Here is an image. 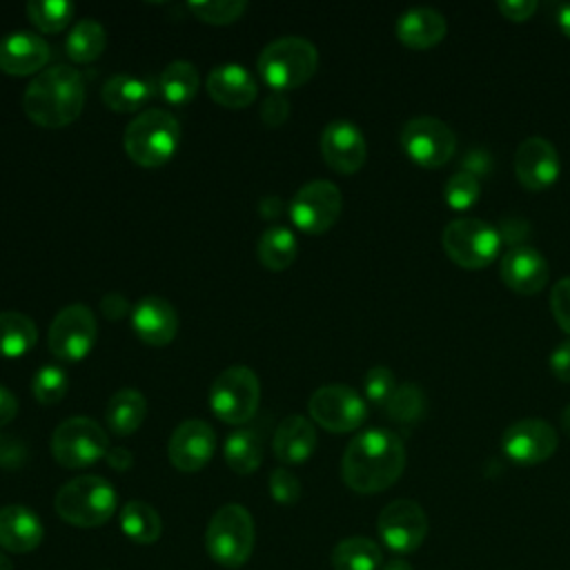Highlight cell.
<instances>
[{"instance_id":"34","label":"cell","mask_w":570,"mask_h":570,"mask_svg":"<svg viewBox=\"0 0 570 570\" xmlns=\"http://www.w3.org/2000/svg\"><path fill=\"white\" fill-rule=\"evenodd\" d=\"M383 563L381 548L367 537H347L332 550L334 570H379Z\"/></svg>"},{"instance_id":"50","label":"cell","mask_w":570,"mask_h":570,"mask_svg":"<svg viewBox=\"0 0 570 570\" xmlns=\"http://www.w3.org/2000/svg\"><path fill=\"white\" fill-rule=\"evenodd\" d=\"M258 214L263 218H278L283 214V200L278 196H263L258 200Z\"/></svg>"},{"instance_id":"19","label":"cell","mask_w":570,"mask_h":570,"mask_svg":"<svg viewBox=\"0 0 570 570\" xmlns=\"http://www.w3.org/2000/svg\"><path fill=\"white\" fill-rule=\"evenodd\" d=\"M499 274L508 289L523 296H532L546 287L550 278V267L534 247L514 245L503 254Z\"/></svg>"},{"instance_id":"15","label":"cell","mask_w":570,"mask_h":570,"mask_svg":"<svg viewBox=\"0 0 570 570\" xmlns=\"http://www.w3.org/2000/svg\"><path fill=\"white\" fill-rule=\"evenodd\" d=\"M557 432L541 419H521L505 428L501 436L503 454L519 465H537L554 454Z\"/></svg>"},{"instance_id":"9","label":"cell","mask_w":570,"mask_h":570,"mask_svg":"<svg viewBox=\"0 0 570 570\" xmlns=\"http://www.w3.org/2000/svg\"><path fill=\"white\" fill-rule=\"evenodd\" d=\"M107 432L89 416L65 419L51 434L53 459L69 470H80L98 463L109 452Z\"/></svg>"},{"instance_id":"29","label":"cell","mask_w":570,"mask_h":570,"mask_svg":"<svg viewBox=\"0 0 570 570\" xmlns=\"http://www.w3.org/2000/svg\"><path fill=\"white\" fill-rule=\"evenodd\" d=\"M298 254V240L292 229L283 225L267 227L256 240V258L269 272L287 269Z\"/></svg>"},{"instance_id":"24","label":"cell","mask_w":570,"mask_h":570,"mask_svg":"<svg viewBox=\"0 0 570 570\" xmlns=\"http://www.w3.org/2000/svg\"><path fill=\"white\" fill-rule=\"evenodd\" d=\"M394 29L401 45L414 51H423L436 47L445 38L448 22L443 13L432 7H414L399 16Z\"/></svg>"},{"instance_id":"35","label":"cell","mask_w":570,"mask_h":570,"mask_svg":"<svg viewBox=\"0 0 570 570\" xmlns=\"http://www.w3.org/2000/svg\"><path fill=\"white\" fill-rule=\"evenodd\" d=\"M24 11L38 31L58 33L71 22L76 7L69 0H29Z\"/></svg>"},{"instance_id":"44","label":"cell","mask_w":570,"mask_h":570,"mask_svg":"<svg viewBox=\"0 0 570 570\" xmlns=\"http://www.w3.org/2000/svg\"><path fill=\"white\" fill-rule=\"evenodd\" d=\"M289 116V100L285 98V94L272 91L269 96L263 98L261 102V120L267 127H281Z\"/></svg>"},{"instance_id":"17","label":"cell","mask_w":570,"mask_h":570,"mask_svg":"<svg viewBox=\"0 0 570 570\" xmlns=\"http://www.w3.org/2000/svg\"><path fill=\"white\" fill-rule=\"evenodd\" d=\"M321 156L336 174H356L367 158L363 131L350 120H332L321 134Z\"/></svg>"},{"instance_id":"41","label":"cell","mask_w":570,"mask_h":570,"mask_svg":"<svg viewBox=\"0 0 570 570\" xmlns=\"http://www.w3.org/2000/svg\"><path fill=\"white\" fill-rule=\"evenodd\" d=\"M269 497L281 505H292L301 499V481L287 468H274L269 474Z\"/></svg>"},{"instance_id":"38","label":"cell","mask_w":570,"mask_h":570,"mask_svg":"<svg viewBox=\"0 0 570 570\" xmlns=\"http://www.w3.org/2000/svg\"><path fill=\"white\" fill-rule=\"evenodd\" d=\"M481 196V183L479 176H474L468 169H459L454 171L445 185H443V198L445 203L456 209V212H465L470 209Z\"/></svg>"},{"instance_id":"27","label":"cell","mask_w":570,"mask_h":570,"mask_svg":"<svg viewBox=\"0 0 570 570\" xmlns=\"http://www.w3.org/2000/svg\"><path fill=\"white\" fill-rule=\"evenodd\" d=\"M156 96H160L167 105L183 107L194 100V96L200 89V73L196 65L187 60H174L169 62L160 76L154 80Z\"/></svg>"},{"instance_id":"53","label":"cell","mask_w":570,"mask_h":570,"mask_svg":"<svg viewBox=\"0 0 570 570\" xmlns=\"http://www.w3.org/2000/svg\"><path fill=\"white\" fill-rule=\"evenodd\" d=\"M561 428L570 434V403L563 407V412H561Z\"/></svg>"},{"instance_id":"39","label":"cell","mask_w":570,"mask_h":570,"mask_svg":"<svg viewBox=\"0 0 570 570\" xmlns=\"http://www.w3.org/2000/svg\"><path fill=\"white\" fill-rule=\"evenodd\" d=\"M187 9L203 22L207 24H232L236 22L245 9V0H200V2H189Z\"/></svg>"},{"instance_id":"22","label":"cell","mask_w":570,"mask_h":570,"mask_svg":"<svg viewBox=\"0 0 570 570\" xmlns=\"http://www.w3.org/2000/svg\"><path fill=\"white\" fill-rule=\"evenodd\" d=\"M205 89L214 102L227 109H245L258 96L256 78L243 65H218L205 78Z\"/></svg>"},{"instance_id":"20","label":"cell","mask_w":570,"mask_h":570,"mask_svg":"<svg viewBox=\"0 0 570 570\" xmlns=\"http://www.w3.org/2000/svg\"><path fill=\"white\" fill-rule=\"evenodd\" d=\"M51 58L49 42L36 31H11L0 38V71L9 76H38Z\"/></svg>"},{"instance_id":"3","label":"cell","mask_w":570,"mask_h":570,"mask_svg":"<svg viewBox=\"0 0 570 570\" xmlns=\"http://www.w3.org/2000/svg\"><path fill=\"white\" fill-rule=\"evenodd\" d=\"M122 145L136 165L147 169L163 167L180 145V122L167 109H145L127 125Z\"/></svg>"},{"instance_id":"26","label":"cell","mask_w":570,"mask_h":570,"mask_svg":"<svg viewBox=\"0 0 570 570\" xmlns=\"http://www.w3.org/2000/svg\"><path fill=\"white\" fill-rule=\"evenodd\" d=\"M154 94H156L154 80H145L129 73H116L107 78L100 89L105 107L120 114L140 111Z\"/></svg>"},{"instance_id":"45","label":"cell","mask_w":570,"mask_h":570,"mask_svg":"<svg viewBox=\"0 0 570 570\" xmlns=\"http://www.w3.org/2000/svg\"><path fill=\"white\" fill-rule=\"evenodd\" d=\"M100 314L107 321H122L127 314H131L129 301L120 292H107L100 298Z\"/></svg>"},{"instance_id":"48","label":"cell","mask_w":570,"mask_h":570,"mask_svg":"<svg viewBox=\"0 0 570 570\" xmlns=\"http://www.w3.org/2000/svg\"><path fill=\"white\" fill-rule=\"evenodd\" d=\"M16 414H18V399H16V394L9 387L0 385V428L11 423L16 419Z\"/></svg>"},{"instance_id":"13","label":"cell","mask_w":570,"mask_h":570,"mask_svg":"<svg viewBox=\"0 0 570 570\" xmlns=\"http://www.w3.org/2000/svg\"><path fill=\"white\" fill-rule=\"evenodd\" d=\"M343 196L330 180L305 183L289 203V220L303 234H325L341 216Z\"/></svg>"},{"instance_id":"8","label":"cell","mask_w":570,"mask_h":570,"mask_svg":"<svg viewBox=\"0 0 570 570\" xmlns=\"http://www.w3.org/2000/svg\"><path fill=\"white\" fill-rule=\"evenodd\" d=\"M441 245L445 256L463 269L488 267L501 247L499 229L481 218H454L443 227Z\"/></svg>"},{"instance_id":"37","label":"cell","mask_w":570,"mask_h":570,"mask_svg":"<svg viewBox=\"0 0 570 570\" xmlns=\"http://www.w3.org/2000/svg\"><path fill=\"white\" fill-rule=\"evenodd\" d=\"M69 379L58 365H42L31 379V394L40 405H56L67 396Z\"/></svg>"},{"instance_id":"28","label":"cell","mask_w":570,"mask_h":570,"mask_svg":"<svg viewBox=\"0 0 570 570\" xmlns=\"http://www.w3.org/2000/svg\"><path fill=\"white\" fill-rule=\"evenodd\" d=\"M147 416V399L136 387H122L107 401L105 421L107 428L118 436L134 434Z\"/></svg>"},{"instance_id":"4","label":"cell","mask_w":570,"mask_h":570,"mask_svg":"<svg viewBox=\"0 0 570 570\" xmlns=\"http://www.w3.org/2000/svg\"><path fill=\"white\" fill-rule=\"evenodd\" d=\"M318 67L316 47L301 36H283L263 47L256 60L261 80L278 94L303 87Z\"/></svg>"},{"instance_id":"11","label":"cell","mask_w":570,"mask_h":570,"mask_svg":"<svg viewBox=\"0 0 570 570\" xmlns=\"http://www.w3.org/2000/svg\"><path fill=\"white\" fill-rule=\"evenodd\" d=\"M98 323L94 312L82 303H71L62 307L47 332V345L51 354L60 361H82L96 345Z\"/></svg>"},{"instance_id":"25","label":"cell","mask_w":570,"mask_h":570,"mask_svg":"<svg viewBox=\"0 0 570 570\" xmlns=\"http://www.w3.org/2000/svg\"><path fill=\"white\" fill-rule=\"evenodd\" d=\"M272 450H274V456L285 465L305 463L316 450V430L312 421L301 414L285 416L276 425Z\"/></svg>"},{"instance_id":"7","label":"cell","mask_w":570,"mask_h":570,"mask_svg":"<svg viewBox=\"0 0 570 570\" xmlns=\"http://www.w3.org/2000/svg\"><path fill=\"white\" fill-rule=\"evenodd\" d=\"M261 405V381L247 365L223 370L209 387V407L227 425H243L254 419Z\"/></svg>"},{"instance_id":"51","label":"cell","mask_w":570,"mask_h":570,"mask_svg":"<svg viewBox=\"0 0 570 570\" xmlns=\"http://www.w3.org/2000/svg\"><path fill=\"white\" fill-rule=\"evenodd\" d=\"M557 24L566 38H570V2L557 7Z\"/></svg>"},{"instance_id":"46","label":"cell","mask_w":570,"mask_h":570,"mask_svg":"<svg viewBox=\"0 0 570 570\" xmlns=\"http://www.w3.org/2000/svg\"><path fill=\"white\" fill-rule=\"evenodd\" d=\"M548 363H550V372L554 379L570 383V338H566L550 352Z\"/></svg>"},{"instance_id":"42","label":"cell","mask_w":570,"mask_h":570,"mask_svg":"<svg viewBox=\"0 0 570 570\" xmlns=\"http://www.w3.org/2000/svg\"><path fill=\"white\" fill-rule=\"evenodd\" d=\"M29 461V445L16 434L0 432V468L18 470Z\"/></svg>"},{"instance_id":"12","label":"cell","mask_w":570,"mask_h":570,"mask_svg":"<svg viewBox=\"0 0 570 570\" xmlns=\"http://www.w3.org/2000/svg\"><path fill=\"white\" fill-rule=\"evenodd\" d=\"M307 410L316 425L334 434H345L361 428L367 416L363 396L343 383L321 385L316 392H312Z\"/></svg>"},{"instance_id":"2","label":"cell","mask_w":570,"mask_h":570,"mask_svg":"<svg viewBox=\"0 0 570 570\" xmlns=\"http://www.w3.org/2000/svg\"><path fill=\"white\" fill-rule=\"evenodd\" d=\"M85 107V80L71 65H53L27 85L22 109L27 118L47 129H60L80 118Z\"/></svg>"},{"instance_id":"32","label":"cell","mask_w":570,"mask_h":570,"mask_svg":"<svg viewBox=\"0 0 570 570\" xmlns=\"http://www.w3.org/2000/svg\"><path fill=\"white\" fill-rule=\"evenodd\" d=\"M38 343V327L31 316L0 312V358H20Z\"/></svg>"},{"instance_id":"43","label":"cell","mask_w":570,"mask_h":570,"mask_svg":"<svg viewBox=\"0 0 570 570\" xmlns=\"http://www.w3.org/2000/svg\"><path fill=\"white\" fill-rule=\"evenodd\" d=\"M550 312H552L557 325L570 336V276H566L552 285Z\"/></svg>"},{"instance_id":"33","label":"cell","mask_w":570,"mask_h":570,"mask_svg":"<svg viewBox=\"0 0 570 570\" xmlns=\"http://www.w3.org/2000/svg\"><path fill=\"white\" fill-rule=\"evenodd\" d=\"M120 530L134 543L149 546L160 539L163 521L154 505H149L147 501L134 499V501L125 503V508L120 510Z\"/></svg>"},{"instance_id":"40","label":"cell","mask_w":570,"mask_h":570,"mask_svg":"<svg viewBox=\"0 0 570 570\" xmlns=\"http://www.w3.org/2000/svg\"><path fill=\"white\" fill-rule=\"evenodd\" d=\"M394 390H396V379L390 367L374 365L367 370V374L363 379V392L370 403L385 407V403L390 401Z\"/></svg>"},{"instance_id":"1","label":"cell","mask_w":570,"mask_h":570,"mask_svg":"<svg viewBox=\"0 0 570 570\" xmlns=\"http://www.w3.org/2000/svg\"><path fill=\"white\" fill-rule=\"evenodd\" d=\"M405 459V445L394 432L372 428L347 443L341 459V476L350 490L376 494L399 481Z\"/></svg>"},{"instance_id":"6","label":"cell","mask_w":570,"mask_h":570,"mask_svg":"<svg viewBox=\"0 0 570 570\" xmlns=\"http://www.w3.org/2000/svg\"><path fill=\"white\" fill-rule=\"evenodd\" d=\"M254 519L240 503H227L214 512L205 530L209 557L225 568H240L254 550Z\"/></svg>"},{"instance_id":"52","label":"cell","mask_w":570,"mask_h":570,"mask_svg":"<svg viewBox=\"0 0 570 570\" xmlns=\"http://www.w3.org/2000/svg\"><path fill=\"white\" fill-rule=\"evenodd\" d=\"M381 570H414V568L407 561H403V559H392Z\"/></svg>"},{"instance_id":"36","label":"cell","mask_w":570,"mask_h":570,"mask_svg":"<svg viewBox=\"0 0 570 570\" xmlns=\"http://www.w3.org/2000/svg\"><path fill=\"white\" fill-rule=\"evenodd\" d=\"M385 412L396 423H416L425 412V394L416 383L396 385L394 394L385 403Z\"/></svg>"},{"instance_id":"31","label":"cell","mask_w":570,"mask_h":570,"mask_svg":"<svg viewBox=\"0 0 570 570\" xmlns=\"http://www.w3.org/2000/svg\"><path fill=\"white\" fill-rule=\"evenodd\" d=\"M107 47L105 27L94 18L78 20L65 38V53L71 62L89 65L102 56Z\"/></svg>"},{"instance_id":"30","label":"cell","mask_w":570,"mask_h":570,"mask_svg":"<svg viewBox=\"0 0 570 570\" xmlns=\"http://www.w3.org/2000/svg\"><path fill=\"white\" fill-rule=\"evenodd\" d=\"M225 463L236 474H252L263 463V432L254 428L234 430L223 445Z\"/></svg>"},{"instance_id":"23","label":"cell","mask_w":570,"mask_h":570,"mask_svg":"<svg viewBox=\"0 0 570 570\" xmlns=\"http://www.w3.org/2000/svg\"><path fill=\"white\" fill-rule=\"evenodd\" d=\"M45 528L40 517L27 505H4L0 508V548L24 554L42 543Z\"/></svg>"},{"instance_id":"21","label":"cell","mask_w":570,"mask_h":570,"mask_svg":"<svg viewBox=\"0 0 570 570\" xmlns=\"http://www.w3.org/2000/svg\"><path fill=\"white\" fill-rule=\"evenodd\" d=\"M134 334L151 347L169 345L178 332V314L174 305L163 296H145L131 307Z\"/></svg>"},{"instance_id":"14","label":"cell","mask_w":570,"mask_h":570,"mask_svg":"<svg viewBox=\"0 0 570 570\" xmlns=\"http://www.w3.org/2000/svg\"><path fill=\"white\" fill-rule=\"evenodd\" d=\"M381 541L394 552H414L428 537V514L412 499L390 501L376 519Z\"/></svg>"},{"instance_id":"10","label":"cell","mask_w":570,"mask_h":570,"mask_svg":"<svg viewBox=\"0 0 570 570\" xmlns=\"http://www.w3.org/2000/svg\"><path fill=\"white\" fill-rule=\"evenodd\" d=\"M401 147L419 167L439 169L452 160L456 136L443 120L434 116H416L403 125Z\"/></svg>"},{"instance_id":"5","label":"cell","mask_w":570,"mask_h":570,"mask_svg":"<svg viewBox=\"0 0 570 570\" xmlns=\"http://www.w3.org/2000/svg\"><path fill=\"white\" fill-rule=\"evenodd\" d=\"M118 505L114 485L98 474H80L69 479L56 492L53 508L62 521L76 528L105 525Z\"/></svg>"},{"instance_id":"49","label":"cell","mask_w":570,"mask_h":570,"mask_svg":"<svg viewBox=\"0 0 570 570\" xmlns=\"http://www.w3.org/2000/svg\"><path fill=\"white\" fill-rule=\"evenodd\" d=\"M107 465L116 472H127L131 465H134V454L131 450L122 448V445H116V448H109L107 452Z\"/></svg>"},{"instance_id":"47","label":"cell","mask_w":570,"mask_h":570,"mask_svg":"<svg viewBox=\"0 0 570 570\" xmlns=\"http://www.w3.org/2000/svg\"><path fill=\"white\" fill-rule=\"evenodd\" d=\"M497 9L501 11V16L505 20L523 22L537 11V2L534 0H503V2H497Z\"/></svg>"},{"instance_id":"16","label":"cell","mask_w":570,"mask_h":570,"mask_svg":"<svg viewBox=\"0 0 570 570\" xmlns=\"http://www.w3.org/2000/svg\"><path fill=\"white\" fill-rule=\"evenodd\" d=\"M216 452V432L207 421L187 419L174 428L167 441V456L180 472L203 470Z\"/></svg>"},{"instance_id":"54","label":"cell","mask_w":570,"mask_h":570,"mask_svg":"<svg viewBox=\"0 0 570 570\" xmlns=\"http://www.w3.org/2000/svg\"><path fill=\"white\" fill-rule=\"evenodd\" d=\"M0 570H13V566H11V561L7 559V554L0 550Z\"/></svg>"},{"instance_id":"18","label":"cell","mask_w":570,"mask_h":570,"mask_svg":"<svg viewBox=\"0 0 570 570\" xmlns=\"http://www.w3.org/2000/svg\"><path fill=\"white\" fill-rule=\"evenodd\" d=\"M561 171L554 145L541 136L525 138L514 151V176L528 191L548 189Z\"/></svg>"}]
</instances>
